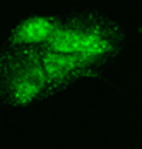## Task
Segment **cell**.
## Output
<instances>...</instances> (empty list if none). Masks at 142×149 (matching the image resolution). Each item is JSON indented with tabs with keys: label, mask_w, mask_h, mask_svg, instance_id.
I'll use <instances>...</instances> for the list:
<instances>
[{
	"label": "cell",
	"mask_w": 142,
	"mask_h": 149,
	"mask_svg": "<svg viewBox=\"0 0 142 149\" xmlns=\"http://www.w3.org/2000/svg\"><path fill=\"white\" fill-rule=\"evenodd\" d=\"M51 96L35 74L2 55L0 60V101L12 108H28Z\"/></svg>",
	"instance_id": "2"
},
{
	"label": "cell",
	"mask_w": 142,
	"mask_h": 149,
	"mask_svg": "<svg viewBox=\"0 0 142 149\" xmlns=\"http://www.w3.org/2000/svg\"><path fill=\"white\" fill-rule=\"evenodd\" d=\"M61 15L55 12H33L17 22L7 40L8 50L42 48L56 32Z\"/></svg>",
	"instance_id": "3"
},
{
	"label": "cell",
	"mask_w": 142,
	"mask_h": 149,
	"mask_svg": "<svg viewBox=\"0 0 142 149\" xmlns=\"http://www.w3.org/2000/svg\"><path fill=\"white\" fill-rule=\"evenodd\" d=\"M45 48L101 66L121 55L124 48L122 27L93 12H74L63 17Z\"/></svg>",
	"instance_id": "1"
}]
</instances>
